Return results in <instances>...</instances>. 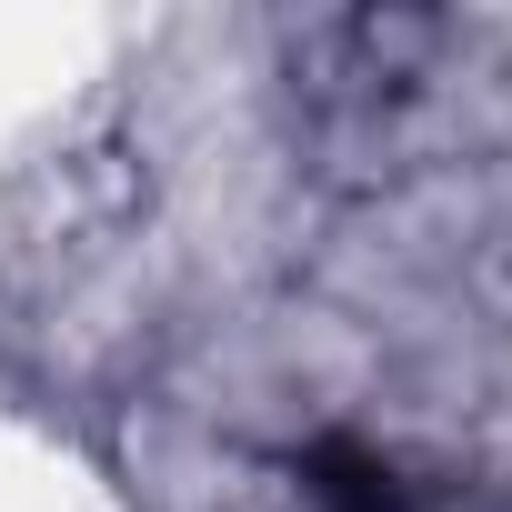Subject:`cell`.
Wrapping results in <instances>:
<instances>
[{"label":"cell","mask_w":512,"mask_h":512,"mask_svg":"<svg viewBox=\"0 0 512 512\" xmlns=\"http://www.w3.org/2000/svg\"><path fill=\"white\" fill-rule=\"evenodd\" d=\"M302 482H312V512H432L402 482V462H382L362 442H312L302 452Z\"/></svg>","instance_id":"6da1fadb"}]
</instances>
